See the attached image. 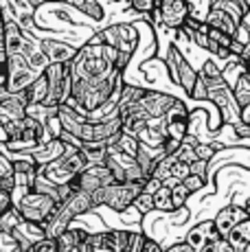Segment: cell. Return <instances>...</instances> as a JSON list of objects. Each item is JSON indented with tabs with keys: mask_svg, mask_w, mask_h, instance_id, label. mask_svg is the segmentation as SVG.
Masks as SVG:
<instances>
[{
	"mask_svg": "<svg viewBox=\"0 0 250 252\" xmlns=\"http://www.w3.org/2000/svg\"><path fill=\"white\" fill-rule=\"evenodd\" d=\"M40 51L49 57L51 64H70L75 60L79 46H73L68 42L60 40H40Z\"/></svg>",
	"mask_w": 250,
	"mask_h": 252,
	"instance_id": "4fadbf2b",
	"label": "cell"
},
{
	"mask_svg": "<svg viewBox=\"0 0 250 252\" xmlns=\"http://www.w3.org/2000/svg\"><path fill=\"white\" fill-rule=\"evenodd\" d=\"M11 206H16V204H13V195L0 189V215H2V213H7Z\"/></svg>",
	"mask_w": 250,
	"mask_h": 252,
	"instance_id": "d6a6232c",
	"label": "cell"
},
{
	"mask_svg": "<svg viewBox=\"0 0 250 252\" xmlns=\"http://www.w3.org/2000/svg\"><path fill=\"white\" fill-rule=\"evenodd\" d=\"M200 252H233V248L228 246V241H226V239H222V237H218V239L209 241V244H206Z\"/></svg>",
	"mask_w": 250,
	"mask_h": 252,
	"instance_id": "f1b7e54d",
	"label": "cell"
},
{
	"mask_svg": "<svg viewBox=\"0 0 250 252\" xmlns=\"http://www.w3.org/2000/svg\"><path fill=\"white\" fill-rule=\"evenodd\" d=\"M248 217L250 215H248L246 208H242V206H226V208H222V211L218 213V217L213 220V224H215V230H218V235L226 239V235H228V232L233 230L235 226L239 224V221L248 220Z\"/></svg>",
	"mask_w": 250,
	"mask_h": 252,
	"instance_id": "9a60e30c",
	"label": "cell"
},
{
	"mask_svg": "<svg viewBox=\"0 0 250 252\" xmlns=\"http://www.w3.org/2000/svg\"><path fill=\"white\" fill-rule=\"evenodd\" d=\"M189 195H191V193H189V189H187L182 182H180V184H176V187L171 189V197H174V206H176V211L187 204V200H189Z\"/></svg>",
	"mask_w": 250,
	"mask_h": 252,
	"instance_id": "d4e9b609",
	"label": "cell"
},
{
	"mask_svg": "<svg viewBox=\"0 0 250 252\" xmlns=\"http://www.w3.org/2000/svg\"><path fill=\"white\" fill-rule=\"evenodd\" d=\"M235 132H239V136H250V125L237 123V125H235Z\"/></svg>",
	"mask_w": 250,
	"mask_h": 252,
	"instance_id": "74e56055",
	"label": "cell"
},
{
	"mask_svg": "<svg viewBox=\"0 0 250 252\" xmlns=\"http://www.w3.org/2000/svg\"><path fill=\"white\" fill-rule=\"evenodd\" d=\"M134 208H136L141 215H147V213H152L154 211V195H150V193H145L143 191L141 195L134 200V204H132Z\"/></svg>",
	"mask_w": 250,
	"mask_h": 252,
	"instance_id": "cb8c5ba5",
	"label": "cell"
},
{
	"mask_svg": "<svg viewBox=\"0 0 250 252\" xmlns=\"http://www.w3.org/2000/svg\"><path fill=\"white\" fill-rule=\"evenodd\" d=\"M158 7V0H129V9L136 13H154Z\"/></svg>",
	"mask_w": 250,
	"mask_h": 252,
	"instance_id": "484cf974",
	"label": "cell"
},
{
	"mask_svg": "<svg viewBox=\"0 0 250 252\" xmlns=\"http://www.w3.org/2000/svg\"><path fill=\"white\" fill-rule=\"evenodd\" d=\"M46 94H49V81H46V75L42 72V75H37V79L25 90L27 105H42L46 101Z\"/></svg>",
	"mask_w": 250,
	"mask_h": 252,
	"instance_id": "d6986e66",
	"label": "cell"
},
{
	"mask_svg": "<svg viewBox=\"0 0 250 252\" xmlns=\"http://www.w3.org/2000/svg\"><path fill=\"white\" fill-rule=\"evenodd\" d=\"M154 208L158 211H165V213H174V197H171V189L169 187H160L156 193H154Z\"/></svg>",
	"mask_w": 250,
	"mask_h": 252,
	"instance_id": "44dd1931",
	"label": "cell"
},
{
	"mask_svg": "<svg viewBox=\"0 0 250 252\" xmlns=\"http://www.w3.org/2000/svg\"><path fill=\"white\" fill-rule=\"evenodd\" d=\"M141 252H165L158 246V241H154V239H150V237H145V241H143V250Z\"/></svg>",
	"mask_w": 250,
	"mask_h": 252,
	"instance_id": "e575fe53",
	"label": "cell"
},
{
	"mask_svg": "<svg viewBox=\"0 0 250 252\" xmlns=\"http://www.w3.org/2000/svg\"><path fill=\"white\" fill-rule=\"evenodd\" d=\"M88 237H90V232L84 230V228H68L55 239L57 241V250L60 252H77L79 250V246L84 244Z\"/></svg>",
	"mask_w": 250,
	"mask_h": 252,
	"instance_id": "e0dca14e",
	"label": "cell"
},
{
	"mask_svg": "<svg viewBox=\"0 0 250 252\" xmlns=\"http://www.w3.org/2000/svg\"><path fill=\"white\" fill-rule=\"evenodd\" d=\"M226 241L233 248V252H244L250 246V217L244 221H239L233 230L226 235Z\"/></svg>",
	"mask_w": 250,
	"mask_h": 252,
	"instance_id": "ac0fdd59",
	"label": "cell"
},
{
	"mask_svg": "<svg viewBox=\"0 0 250 252\" xmlns=\"http://www.w3.org/2000/svg\"><path fill=\"white\" fill-rule=\"evenodd\" d=\"M182 184L189 189V193H193V191H200V189L204 187V180H202L200 176H193V173H191L189 178H185V180H182Z\"/></svg>",
	"mask_w": 250,
	"mask_h": 252,
	"instance_id": "4dcf8cb0",
	"label": "cell"
},
{
	"mask_svg": "<svg viewBox=\"0 0 250 252\" xmlns=\"http://www.w3.org/2000/svg\"><path fill=\"white\" fill-rule=\"evenodd\" d=\"M0 24H4V11H2V7H0Z\"/></svg>",
	"mask_w": 250,
	"mask_h": 252,
	"instance_id": "ab89813d",
	"label": "cell"
},
{
	"mask_svg": "<svg viewBox=\"0 0 250 252\" xmlns=\"http://www.w3.org/2000/svg\"><path fill=\"white\" fill-rule=\"evenodd\" d=\"M138 103H141V108L145 110V114L150 116V119H160V116H165L167 110L176 103V99L169 94H162V92L145 90V94H143V99L138 101Z\"/></svg>",
	"mask_w": 250,
	"mask_h": 252,
	"instance_id": "5bb4252c",
	"label": "cell"
},
{
	"mask_svg": "<svg viewBox=\"0 0 250 252\" xmlns=\"http://www.w3.org/2000/svg\"><path fill=\"white\" fill-rule=\"evenodd\" d=\"M167 68H169L171 77L185 88L187 94L193 92V86H195V81H198V72L191 68L189 62L180 55V51H178L176 46H171L169 53H167Z\"/></svg>",
	"mask_w": 250,
	"mask_h": 252,
	"instance_id": "9c48e42d",
	"label": "cell"
},
{
	"mask_svg": "<svg viewBox=\"0 0 250 252\" xmlns=\"http://www.w3.org/2000/svg\"><path fill=\"white\" fill-rule=\"evenodd\" d=\"M189 121H191V114H189V110H187V105L176 99V103L171 105L165 114L167 138H171V140H176V143L182 145V140H185L187 134H189Z\"/></svg>",
	"mask_w": 250,
	"mask_h": 252,
	"instance_id": "ba28073f",
	"label": "cell"
},
{
	"mask_svg": "<svg viewBox=\"0 0 250 252\" xmlns=\"http://www.w3.org/2000/svg\"><path fill=\"white\" fill-rule=\"evenodd\" d=\"M66 147H68V145H66L62 138H49V140L37 145L35 149H29L27 156L35 162L37 169H44V167H49L51 162L60 160V158L66 154Z\"/></svg>",
	"mask_w": 250,
	"mask_h": 252,
	"instance_id": "8fae6325",
	"label": "cell"
},
{
	"mask_svg": "<svg viewBox=\"0 0 250 252\" xmlns=\"http://www.w3.org/2000/svg\"><path fill=\"white\" fill-rule=\"evenodd\" d=\"M27 116V99L25 92H9L7 88H0V125H9L13 121H20Z\"/></svg>",
	"mask_w": 250,
	"mask_h": 252,
	"instance_id": "30bf717a",
	"label": "cell"
},
{
	"mask_svg": "<svg viewBox=\"0 0 250 252\" xmlns=\"http://www.w3.org/2000/svg\"><path fill=\"white\" fill-rule=\"evenodd\" d=\"M117 147H119V152H121V154H125V156L136 158V154H138V147H141V143H138V138H136V136H132V134H125V132H121V136H119Z\"/></svg>",
	"mask_w": 250,
	"mask_h": 252,
	"instance_id": "7402d4cb",
	"label": "cell"
},
{
	"mask_svg": "<svg viewBox=\"0 0 250 252\" xmlns=\"http://www.w3.org/2000/svg\"><path fill=\"white\" fill-rule=\"evenodd\" d=\"M0 252H25L20 241L16 239L13 232H2L0 230Z\"/></svg>",
	"mask_w": 250,
	"mask_h": 252,
	"instance_id": "603a6c76",
	"label": "cell"
},
{
	"mask_svg": "<svg viewBox=\"0 0 250 252\" xmlns=\"http://www.w3.org/2000/svg\"><path fill=\"white\" fill-rule=\"evenodd\" d=\"M29 2L33 4L35 9H40V7H44V4H49V2H53V0H29Z\"/></svg>",
	"mask_w": 250,
	"mask_h": 252,
	"instance_id": "f35d334b",
	"label": "cell"
},
{
	"mask_svg": "<svg viewBox=\"0 0 250 252\" xmlns=\"http://www.w3.org/2000/svg\"><path fill=\"white\" fill-rule=\"evenodd\" d=\"M7 68H9V77H7V86L4 88L9 92H13V94L25 92L37 79V75L29 68L27 60L22 55H7Z\"/></svg>",
	"mask_w": 250,
	"mask_h": 252,
	"instance_id": "8992f818",
	"label": "cell"
},
{
	"mask_svg": "<svg viewBox=\"0 0 250 252\" xmlns=\"http://www.w3.org/2000/svg\"><path fill=\"white\" fill-rule=\"evenodd\" d=\"M86 169H88V162H86L84 152H81L79 147H75V145H68V147H66V154L60 158V160L51 162L49 167H44V169H37V173H42L46 180H51L53 184L62 187V184H70L75 178H79Z\"/></svg>",
	"mask_w": 250,
	"mask_h": 252,
	"instance_id": "6da1fadb",
	"label": "cell"
},
{
	"mask_svg": "<svg viewBox=\"0 0 250 252\" xmlns=\"http://www.w3.org/2000/svg\"><path fill=\"white\" fill-rule=\"evenodd\" d=\"M112 2H121V0H112Z\"/></svg>",
	"mask_w": 250,
	"mask_h": 252,
	"instance_id": "7bdbcfd3",
	"label": "cell"
},
{
	"mask_svg": "<svg viewBox=\"0 0 250 252\" xmlns=\"http://www.w3.org/2000/svg\"><path fill=\"white\" fill-rule=\"evenodd\" d=\"M112 182H114V178L105 164H90L79 178H75V180L70 182V189L93 195V193H97L99 189L108 187V184H112Z\"/></svg>",
	"mask_w": 250,
	"mask_h": 252,
	"instance_id": "52a82bcc",
	"label": "cell"
},
{
	"mask_svg": "<svg viewBox=\"0 0 250 252\" xmlns=\"http://www.w3.org/2000/svg\"><path fill=\"white\" fill-rule=\"evenodd\" d=\"M16 171H13V160L7 156V154L0 152V180L2 178H13Z\"/></svg>",
	"mask_w": 250,
	"mask_h": 252,
	"instance_id": "f546056e",
	"label": "cell"
},
{
	"mask_svg": "<svg viewBox=\"0 0 250 252\" xmlns=\"http://www.w3.org/2000/svg\"><path fill=\"white\" fill-rule=\"evenodd\" d=\"M206 164H209V162L195 160L193 164H191V173H193V176H200L202 180H204V178H206Z\"/></svg>",
	"mask_w": 250,
	"mask_h": 252,
	"instance_id": "836d02e7",
	"label": "cell"
},
{
	"mask_svg": "<svg viewBox=\"0 0 250 252\" xmlns=\"http://www.w3.org/2000/svg\"><path fill=\"white\" fill-rule=\"evenodd\" d=\"M246 211H248V215H250V202H248V204H246Z\"/></svg>",
	"mask_w": 250,
	"mask_h": 252,
	"instance_id": "60d3db41",
	"label": "cell"
},
{
	"mask_svg": "<svg viewBox=\"0 0 250 252\" xmlns=\"http://www.w3.org/2000/svg\"><path fill=\"white\" fill-rule=\"evenodd\" d=\"M27 252H60V250H57V241L55 239H49V237H44V239L35 241V244H33Z\"/></svg>",
	"mask_w": 250,
	"mask_h": 252,
	"instance_id": "4316f807",
	"label": "cell"
},
{
	"mask_svg": "<svg viewBox=\"0 0 250 252\" xmlns=\"http://www.w3.org/2000/svg\"><path fill=\"white\" fill-rule=\"evenodd\" d=\"M105 44L119 48L121 53H129L134 55L138 46V27L136 24H112V27L99 31Z\"/></svg>",
	"mask_w": 250,
	"mask_h": 252,
	"instance_id": "5b68a950",
	"label": "cell"
},
{
	"mask_svg": "<svg viewBox=\"0 0 250 252\" xmlns=\"http://www.w3.org/2000/svg\"><path fill=\"white\" fill-rule=\"evenodd\" d=\"M237 96L242 103H248L250 101V72H246V75L237 81Z\"/></svg>",
	"mask_w": 250,
	"mask_h": 252,
	"instance_id": "83f0119b",
	"label": "cell"
},
{
	"mask_svg": "<svg viewBox=\"0 0 250 252\" xmlns=\"http://www.w3.org/2000/svg\"><path fill=\"white\" fill-rule=\"evenodd\" d=\"M22 224H25V220H22L20 211H18L16 206H11L7 213L0 215V230L2 232H13L16 228H20Z\"/></svg>",
	"mask_w": 250,
	"mask_h": 252,
	"instance_id": "ffe728a7",
	"label": "cell"
},
{
	"mask_svg": "<svg viewBox=\"0 0 250 252\" xmlns=\"http://www.w3.org/2000/svg\"><path fill=\"white\" fill-rule=\"evenodd\" d=\"M244 252H250V246H248V248H246V250H244Z\"/></svg>",
	"mask_w": 250,
	"mask_h": 252,
	"instance_id": "b9f144b4",
	"label": "cell"
},
{
	"mask_svg": "<svg viewBox=\"0 0 250 252\" xmlns=\"http://www.w3.org/2000/svg\"><path fill=\"white\" fill-rule=\"evenodd\" d=\"M213 147H209V145H195V156H198V160H204V162H209L211 158H213Z\"/></svg>",
	"mask_w": 250,
	"mask_h": 252,
	"instance_id": "1f68e13d",
	"label": "cell"
},
{
	"mask_svg": "<svg viewBox=\"0 0 250 252\" xmlns=\"http://www.w3.org/2000/svg\"><path fill=\"white\" fill-rule=\"evenodd\" d=\"M160 187H162V182H160V180H156V178H150V180L145 182V187H143V191L150 193V195H154V193H156Z\"/></svg>",
	"mask_w": 250,
	"mask_h": 252,
	"instance_id": "d590c367",
	"label": "cell"
},
{
	"mask_svg": "<svg viewBox=\"0 0 250 252\" xmlns=\"http://www.w3.org/2000/svg\"><path fill=\"white\" fill-rule=\"evenodd\" d=\"M57 204H60V202L53 200L51 195H44V193H37V191H27L25 195L18 200L16 208L20 211L22 220L29 221V224L44 226Z\"/></svg>",
	"mask_w": 250,
	"mask_h": 252,
	"instance_id": "3957f363",
	"label": "cell"
},
{
	"mask_svg": "<svg viewBox=\"0 0 250 252\" xmlns=\"http://www.w3.org/2000/svg\"><path fill=\"white\" fill-rule=\"evenodd\" d=\"M154 16H156V22L165 29L178 31V29H185L187 20L191 18V4L189 0H158Z\"/></svg>",
	"mask_w": 250,
	"mask_h": 252,
	"instance_id": "277c9868",
	"label": "cell"
},
{
	"mask_svg": "<svg viewBox=\"0 0 250 252\" xmlns=\"http://www.w3.org/2000/svg\"><path fill=\"white\" fill-rule=\"evenodd\" d=\"M165 252H195V250L191 248V246L187 244V241H182V244H174L171 248H167Z\"/></svg>",
	"mask_w": 250,
	"mask_h": 252,
	"instance_id": "8d00e7d4",
	"label": "cell"
},
{
	"mask_svg": "<svg viewBox=\"0 0 250 252\" xmlns=\"http://www.w3.org/2000/svg\"><path fill=\"white\" fill-rule=\"evenodd\" d=\"M143 187H145L143 182H112L108 187L99 189L97 193H93V202L94 206H108L117 213H125L143 193Z\"/></svg>",
	"mask_w": 250,
	"mask_h": 252,
	"instance_id": "7a4b0ae2",
	"label": "cell"
},
{
	"mask_svg": "<svg viewBox=\"0 0 250 252\" xmlns=\"http://www.w3.org/2000/svg\"><path fill=\"white\" fill-rule=\"evenodd\" d=\"M31 40H35L33 35H29L25 29L20 27L16 20H4V35H2V46L7 55H22L27 44Z\"/></svg>",
	"mask_w": 250,
	"mask_h": 252,
	"instance_id": "7c38bea8",
	"label": "cell"
},
{
	"mask_svg": "<svg viewBox=\"0 0 250 252\" xmlns=\"http://www.w3.org/2000/svg\"><path fill=\"white\" fill-rule=\"evenodd\" d=\"M218 230H215V224L213 221H202L200 226H195L193 230H189V235H187V244L191 246L195 252H200L202 248H204L209 241L218 239ZM224 239V237H222Z\"/></svg>",
	"mask_w": 250,
	"mask_h": 252,
	"instance_id": "2e32d148",
	"label": "cell"
},
{
	"mask_svg": "<svg viewBox=\"0 0 250 252\" xmlns=\"http://www.w3.org/2000/svg\"><path fill=\"white\" fill-rule=\"evenodd\" d=\"M0 2H2V0H0Z\"/></svg>",
	"mask_w": 250,
	"mask_h": 252,
	"instance_id": "ee69618b",
	"label": "cell"
}]
</instances>
